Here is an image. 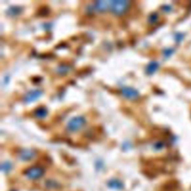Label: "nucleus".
I'll return each instance as SVG.
<instances>
[{
	"instance_id": "1",
	"label": "nucleus",
	"mask_w": 191,
	"mask_h": 191,
	"mask_svg": "<svg viewBox=\"0 0 191 191\" xmlns=\"http://www.w3.org/2000/svg\"><path fill=\"white\" fill-rule=\"evenodd\" d=\"M129 7V2L127 0H114L111 1L110 10L116 15H120L124 13Z\"/></svg>"
},
{
	"instance_id": "2",
	"label": "nucleus",
	"mask_w": 191,
	"mask_h": 191,
	"mask_svg": "<svg viewBox=\"0 0 191 191\" xmlns=\"http://www.w3.org/2000/svg\"><path fill=\"white\" fill-rule=\"evenodd\" d=\"M85 122H86V120L85 117L82 116H76L69 119L67 126L69 131H75L80 129L85 124Z\"/></svg>"
},
{
	"instance_id": "3",
	"label": "nucleus",
	"mask_w": 191,
	"mask_h": 191,
	"mask_svg": "<svg viewBox=\"0 0 191 191\" xmlns=\"http://www.w3.org/2000/svg\"><path fill=\"white\" fill-rule=\"evenodd\" d=\"M43 174H44V169L39 167H31L25 172L26 177L30 179H37L41 177Z\"/></svg>"
},
{
	"instance_id": "4",
	"label": "nucleus",
	"mask_w": 191,
	"mask_h": 191,
	"mask_svg": "<svg viewBox=\"0 0 191 191\" xmlns=\"http://www.w3.org/2000/svg\"><path fill=\"white\" fill-rule=\"evenodd\" d=\"M110 4H111V1L109 0H99L94 2L93 7V10L97 11H105L108 9H110Z\"/></svg>"
},
{
	"instance_id": "5",
	"label": "nucleus",
	"mask_w": 191,
	"mask_h": 191,
	"mask_svg": "<svg viewBox=\"0 0 191 191\" xmlns=\"http://www.w3.org/2000/svg\"><path fill=\"white\" fill-rule=\"evenodd\" d=\"M121 93L125 97L129 99H135L138 97V91L131 87H124L121 89Z\"/></svg>"
},
{
	"instance_id": "6",
	"label": "nucleus",
	"mask_w": 191,
	"mask_h": 191,
	"mask_svg": "<svg viewBox=\"0 0 191 191\" xmlns=\"http://www.w3.org/2000/svg\"><path fill=\"white\" fill-rule=\"evenodd\" d=\"M42 93V90H39V89H35V90L28 91L24 96V101L26 102H31L36 100L40 97Z\"/></svg>"
},
{
	"instance_id": "7",
	"label": "nucleus",
	"mask_w": 191,
	"mask_h": 191,
	"mask_svg": "<svg viewBox=\"0 0 191 191\" xmlns=\"http://www.w3.org/2000/svg\"><path fill=\"white\" fill-rule=\"evenodd\" d=\"M35 152L32 150H29V149H25L23 150L19 154V157L23 160H31L32 158L35 157Z\"/></svg>"
},
{
	"instance_id": "8",
	"label": "nucleus",
	"mask_w": 191,
	"mask_h": 191,
	"mask_svg": "<svg viewBox=\"0 0 191 191\" xmlns=\"http://www.w3.org/2000/svg\"><path fill=\"white\" fill-rule=\"evenodd\" d=\"M159 67V64L157 61H151L150 63L148 64V65L146 66V71L148 74H152L154 73L155 71L157 70Z\"/></svg>"
},
{
	"instance_id": "9",
	"label": "nucleus",
	"mask_w": 191,
	"mask_h": 191,
	"mask_svg": "<svg viewBox=\"0 0 191 191\" xmlns=\"http://www.w3.org/2000/svg\"><path fill=\"white\" fill-rule=\"evenodd\" d=\"M34 114L38 118H44V117H45L47 115V109L45 107L40 106L35 110Z\"/></svg>"
},
{
	"instance_id": "10",
	"label": "nucleus",
	"mask_w": 191,
	"mask_h": 191,
	"mask_svg": "<svg viewBox=\"0 0 191 191\" xmlns=\"http://www.w3.org/2000/svg\"><path fill=\"white\" fill-rule=\"evenodd\" d=\"M21 10H22V8H21V7L17 6V5H13V6H10V8H8L7 13L10 16H14L17 15V14L20 13Z\"/></svg>"
},
{
	"instance_id": "11",
	"label": "nucleus",
	"mask_w": 191,
	"mask_h": 191,
	"mask_svg": "<svg viewBox=\"0 0 191 191\" xmlns=\"http://www.w3.org/2000/svg\"><path fill=\"white\" fill-rule=\"evenodd\" d=\"M68 70H69V67L67 65H60L59 67H58V69H57V71H58V73H59L60 74L66 73Z\"/></svg>"
},
{
	"instance_id": "12",
	"label": "nucleus",
	"mask_w": 191,
	"mask_h": 191,
	"mask_svg": "<svg viewBox=\"0 0 191 191\" xmlns=\"http://www.w3.org/2000/svg\"><path fill=\"white\" fill-rule=\"evenodd\" d=\"M158 14L155 13V12L152 13L149 16V22L150 23H155L157 20H158Z\"/></svg>"
},
{
	"instance_id": "13",
	"label": "nucleus",
	"mask_w": 191,
	"mask_h": 191,
	"mask_svg": "<svg viewBox=\"0 0 191 191\" xmlns=\"http://www.w3.org/2000/svg\"><path fill=\"white\" fill-rule=\"evenodd\" d=\"M2 169L4 170L5 169V171H7L8 169H10V164L8 163V162H5V163L2 164Z\"/></svg>"
},
{
	"instance_id": "14",
	"label": "nucleus",
	"mask_w": 191,
	"mask_h": 191,
	"mask_svg": "<svg viewBox=\"0 0 191 191\" xmlns=\"http://www.w3.org/2000/svg\"><path fill=\"white\" fill-rule=\"evenodd\" d=\"M172 51H173L172 49H165V50H164V55H166V56H169V55H170L171 54H172Z\"/></svg>"
}]
</instances>
